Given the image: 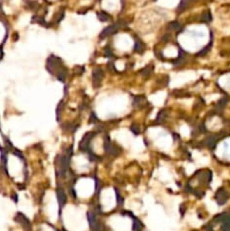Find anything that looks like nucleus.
Listing matches in <instances>:
<instances>
[{
  "mask_svg": "<svg viewBox=\"0 0 230 231\" xmlns=\"http://www.w3.org/2000/svg\"><path fill=\"white\" fill-rule=\"evenodd\" d=\"M87 218H88V222L90 224V227H92L94 230H99V223L97 221L96 214L89 212V213L87 214Z\"/></svg>",
  "mask_w": 230,
  "mask_h": 231,
  "instance_id": "f257e3e1",
  "label": "nucleus"
},
{
  "mask_svg": "<svg viewBox=\"0 0 230 231\" xmlns=\"http://www.w3.org/2000/svg\"><path fill=\"white\" fill-rule=\"evenodd\" d=\"M16 219H17V221H19V222L22 223V224H23L25 228H27V229H29V228H31V223H29V221L27 220V218H26V216H24L23 214L19 213L17 215V218H16Z\"/></svg>",
  "mask_w": 230,
  "mask_h": 231,
  "instance_id": "f03ea898",
  "label": "nucleus"
},
{
  "mask_svg": "<svg viewBox=\"0 0 230 231\" xmlns=\"http://www.w3.org/2000/svg\"><path fill=\"white\" fill-rule=\"evenodd\" d=\"M58 198H59V203L61 206L63 205L66 203V201H67V196H66V194H64V192L62 189L58 191Z\"/></svg>",
  "mask_w": 230,
  "mask_h": 231,
  "instance_id": "7ed1b4c3",
  "label": "nucleus"
},
{
  "mask_svg": "<svg viewBox=\"0 0 230 231\" xmlns=\"http://www.w3.org/2000/svg\"><path fill=\"white\" fill-rule=\"evenodd\" d=\"M133 221H134V223H133V230L134 231H141L142 230V223L140 222L138 219H133Z\"/></svg>",
  "mask_w": 230,
  "mask_h": 231,
  "instance_id": "20e7f679",
  "label": "nucleus"
},
{
  "mask_svg": "<svg viewBox=\"0 0 230 231\" xmlns=\"http://www.w3.org/2000/svg\"><path fill=\"white\" fill-rule=\"evenodd\" d=\"M60 231H66V230H60Z\"/></svg>",
  "mask_w": 230,
  "mask_h": 231,
  "instance_id": "39448f33",
  "label": "nucleus"
}]
</instances>
